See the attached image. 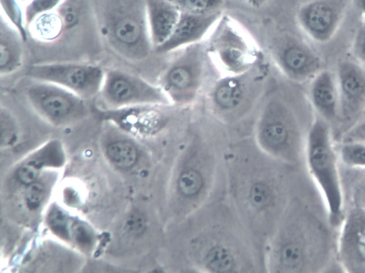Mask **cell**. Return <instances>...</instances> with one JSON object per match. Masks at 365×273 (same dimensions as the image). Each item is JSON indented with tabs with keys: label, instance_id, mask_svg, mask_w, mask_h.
<instances>
[{
	"label": "cell",
	"instance_id": "30",
	"mask_svg": "<svg viewBox=\"0 0 365 273\" xmlns=\"http://www.w3.org/2000/svg\"><path fill=\"white\" fill-rule=\"evenodd\" d=\"M147 227L146 219L140 212L130 214L125 222V229L132 235H141Z\"/></svg>",
	"mask_w": 365,
	"mask_h": 273
},
{
	"label": "cell",
	"instance_id": "4",
	"mask_svg": "<svg viewBox=\"0 0 365 273\" xmlns=\"http://www.w3.org/2000/svg\"><path fill=\"white\" fill-rule=\"evenodd\" d=\"M319 222L301 199L294 196L265 247L266 272H320L327 260L329 241Z\"/></svg>",
	"mask_w": 365,
	"mask_h": 273
},
{
	"label": "cell",
	"instance_id": "23",
	"mask_svg": "<svg viewBox=\"0 0 365 273\" xmlns=\"http://www.w3.org/2000/svg\"><path fill=\"white\" fill-rule=\"evenodd\" d=\"M106 153L111 162L120 168L132 167L138 159V149L130 141L117 140L107 147Z\"/></svg>",
	"mask_w": 365,
	"mask_h": 273
},
{
	"label": "cell",
	"instance_id": "33",
	"mask_svg": "<svg viewBox=\"0 0 365 273\" xmlns=\"http://www.w3.org/2000/svg\"><path fill=\"white\" fill-rule=\"evenodd\" d=\"M45 195V188L41 183L33 182L29 185L26 192V200L28 205L32 207L38 206Z\"/></svg>",
	"mask_w": 365,
	"mask_h": 273
},
{
	"label": "cell",
	"instance_id": "13",
	"mask_svg": "<svg viewBox=\"0 0 365 273\" xmlns=\"http://www.w3.org/2000/svg\"><path fill=\"white\" fill-rule=\"evenodd\" d=\"M269 53L282 74L294 82L312 80L322 70V61L317 52L293 34H284L274 38Z\"/></svg>",
	"mask_w": 365,
	"mask_h": 273
},
{
	"label": "cell",
	"instance_id": "8",
	"mask_svg": "<svg viewBox=\"0 0 365 273\" xmlns=\"http://www.w3.org/2000/svg\"><path fill=\"white\" fill-rule=\"evenodd\" d=\"M259 64L250 71L222 76L210 88L207 96L212 115L222 124L234 125L250 115L262 85L264 72Z\"/></svg>",
	"mask_w": 365,
	"mask_h": 273
},
{
	"label": "cell",
	"instance_id": "9",
	"mask_svg": "<svg viewBox=\"0 0 365 273\" xmlns=\"http://www.w3.org/2000/svg\"><path fill=\"white\" fill-rule=\"evenodd\" d=\"M205 45L208 56L223 76L244 73L259 64L260 53L253 41L237 22L223 14Z\"/></svg>",
	"mask_w": 365,
	"mask_h": 273
},
{
	"label": "cell",
	"instance_id": "10",
	"mask_svg": "<svg viewBox=\"0 0 365 273\" xmlns=\"http://www.w3.org/2000/svg\"><path fill=\"white\" fill-rule=\"evenodd\" d=\"M177 51L176 56L161 74L158 85L171 105L186 107L195 103L201 91L209 56L204 41Z\"/></svg>",
	"mask_w": 365,
	"mask_h": 273
},
{
	"label": "cell",
	"instance_id": "28",
	"mask_svg": "<svg viewBox=\"0 0 365 273\" xmlns=\"http://www.w3.org/2000/svg\"><path fill=\"white\" fill-rule=\"evenodd\" d=\"M359 169L351 179L349 192L353 207L365 210V168Z\"/></svg>",
	"mask_w": 365,
	"mask_h": 273
},
{
	"label": "cell",
	"instance_id": "3",
	"mask_svg": "<svg viewBox=\"0 0 365 273\" xmlns=\"http://www.w3.org/2000/svg\"><path fill=\"white\" fill-rule=\"evenodd\" d=\"M229 145H217L192 135L177 147L168 188L171 225L225 196Z\"/></svg>",
	"mask_w": 365,
	"mask_h": 273
},
{
	"label": "cell",
	"instance_id": "25",
	"mask_svg": "<svg viewBox=\"0 0 365 273\" xmlns=\"http://www.w3.org/2000/svg\"><path fill=\"white\" fill-rule=\"evenodd\" d=\"M180 12L210 14L222 13L225 0H168Z\"/></svg>",
	"mask_w": 365,
	"mask_h": 273
},
{
	"label": "cell",
	"instance_id": "34",
	"mask_svg": "<svg viewBox=\"0 0 365 273\" xmlns=\"http://www.w3.org/2000/svg\"><path fill=\"white\" fill-rule=\"evenodd\" d=\"M38 174V169L33 165H24L18 170L19 179L27 185L34 182Z\"/></svg>",
	"mask_w": 365,
	"mask_h": 273
},
{
	"label": "cell",
	"instance_id": "7",
	"mask_svg": "<svg viewBox=\"0 0 365 273\" xmlns=\"http://www.w3.org/2000/svg\"><path fill=\"white\" fill-rule=\"evenodd\" d=\"M304 158L325 201L329 221L338 224L343 216V186L331 129L321 117L314 119L306 135Z\"/></svg>",
	"mask_w": 365,
	"mask_h": 273
},
{
	"label": "cell",
	"instance_id": "31",
	"mask_svg": "<svg viewBox=\"0 0 365 273\" xmlns=\"http://www.w3.org/2000/svg\"><path fill=\"white\" fill-rule=\"evenodd\" d=\"M1 140L8 142L14 138L16 128L11 115L4 109L1 110Z\"/></svg>",
	"mask_w": 365,
	"mask_h": 273
},
{
	"label": "cell",
	"instance_id": "32",
	"mask_svg": "<svg viewBox=\"0 0 365 273\" xmlns=\"http://www.w3.org/2000/svg\"><path fill=\"white\" fill-rule=\"evenodd\" d=\"M343 142L365 143V118L349 127L343 135Z\"/></svg>",
	"mask_w": 365,
	"mask_h": 273
},
{
	"label": "cell",
	"instance_id": "15",
	"mask_svg": "<svg viewBox=\"0 0 365 273\" xmlns=\"http://www.w3.org/2000/svg\"><path fill=\"white\" fill-rule=\"evenodd\" d=\"M344 0H311L297 10L296 19L303 32L312 41L326 43L335 35L344 18Z\"/></svg>",
	"mask_w": 365,
	"mask_h": 273
},
{
	"label": "cell",
	"instance_id": "21",
	"mask_svg": "<svg viewBox=\"0 0 365 273\" xmlns=\"http://www.w3.org/2000/svg\"><path fill=\"white\" fill-rule=\"evenodd\" d=\"M24 41L20 33L1 15L0 20V75L7 76L22 65Z\"/></svg>",
	"mask_w": 365,
	"mask_h": 273
},
{
	"label": "cell",
	"instance_id": "19",
	"mask_svg": "<svg viewBox=\"0 0 365 273\" xmlns=\"http://www.w3.org/2000/svg\"><path fill=\"white\" fill-rule=\"evenodd\" d=\"M310 103L326 121L339 118V96L336 74L322 69L311 80L309 88Z\"/></svg>",
	"mask_w": 365,
	"mask_h": 273
},
{
	"label": "cell",
	"instance_id": "26",
	"mask_svg": "<svg viewBox=\"0 0 365 273\" xmlns=\"http://www.w3.org/2000/svg\"><path fill=\"white\" fill-rule=\"evenodd\" d=\"M339 155L341 162L347 167L365 168L364 142H343Z\"/></svg>",
	"mask_w": 365,
	"mask_h": 273
},
{
	"label": "cell",
	"instance_id": "38",
	"mask_svg": "<svg viewBox=\"0 0 365 273\" xmlns=\"http://www.w3.org/2000/svg\"><path fill=\"white\" fill-rule=\"evenodd\" d=\"M364 115H365V111H364Z\"/></svg>",
	"mask_w": 365,
	"mask_h": 273
},
{
	"label": "cell",
	"instance_id": "20",
	"mask_svg": "<svg viewBox=\"0 0 365 273\" xmlns=\"http://www.w3.org/2000/svg\"><path fill=\"white\" fill-rule=\"evenodd\" d=\"M146 9L149 34L155 50L170 37L180 11L168 0H146Z\"/></svg>",
	"mask_w": 365,
	"mask_h": 273
},
{
	"label": "cell",
	"instance_id": "16",
	"mask_svg": "<svg viewBox=\"0 0 365 273\" xmlns=\"http://www.w3.org/2000/svg\"><path fill=\"white\" fill-rule=\"evenodd\" d=\"M339 96V118L353 122L365 111V68L355 60L339 62L336 71Z\"/></svg>",
	"mask_w": 365,
	"mask_h": 273
},
{
	"label": "cell",
	"instance_id": "27",
	"mask_svg": "<svg viewBox=\"0 0 365 273\" xmlns=\"http://www.w3.org/2000/svg\"><path fill=\"white\" fill-rule=\"evenodd\" d=\"M63 0H29L25 6L24 17L28 30L29 25L38 16L56 10Z\"/></svg>",
	"mask_w": 365,
	"mask_h": 273
},
{
	"label": "cell",
	"instance_id": "24",
	"mask_svg": "<svg viewBox=\"0 0 365 273\" xmlns=\"http://www.w3.org/2000/svg\"><path fill=\"white\" fill-rule=\"evenodd\" d=\"M18 0H1V15L21 34L24 41L27 40V27L24 17V9Z\"/></svg>",
	"mask_w": 365,
	"mask_h": 273
},
{
	"label": "cell",
	"instance_id": "22",
	"mask_svg": "<svg viewBox=\"0 0 365 273\" xmlns=\"http://www.w3.org/2000/svg\"><path fill=\"white\" fill-rule=\"evenodd\" d=\"M28 31L34 38L44 43L56 41L63 36V22L56 10L38 16Z\"/></svg>",
	"mask_w": 365,
	"mask_h": 273
},
{
	"label": "cell",
	"instance_id": "2",
	"mask_svg": "<svg viewBox=\"0 0 365 273\" xmlns=\"http://www.w3.org/2000/svg\"><path fill=\"white\" fill-rule=\"evenodd\" d=\"M255 140L230 143L225 163V197L255 242L264 250L293 195L292 170Z\"/></svg>",
	"mask_w": 365,
	"mask_h": 273
},
{
	"label": "cell",
	"instance_id": "35",
	"mask_svg": "<svg viewBox=\"0 0 365 273\" xmlns=\"http://www.w3.org/2000/svg\"><path fill=\"white\" fill-rule=\"evenodd\" d=\"M252 7L259 8L266 4L269 0H243Z\"/></svg>",
	"mask_w": 365,
	"mask_h": 273
},
{
	"label": "cell",
	"instance_id": "6",
	"mask_svg": "<svg viewBox=\"0 0 365 273\" xmlns=\"http://www.w3.org/2000/svg\"><path fill=\"white\" fill-rule=\"evenodd\" d=\"M257 145L264 152L296 167L304 153L306 135L292 107L278 95L267 98L254 125Z\"/></svg>",
	"mask_w": 365,
	"mask_h": 273
},
{
	"label": "cell",
	"instance_id": "17",
	"mask_svg": "<svg viewBox=\"0 0 365 273\" xmlns=\"http://www.w3.org/2000/svg\"><path fill=\"white\" fill-rule=\"evenodd\" d=\"M338 257L345 272L365 273V210L352 207L344 218Z\"/></svg>",
	"mask_w": 365,
	"mask_h": 273
},
{
	"label": "cell",
	"instance_id": "18",
	"mask_svg": "<svg viewBox=\"0 0 365 273\" xmlns=\"http://www.w3.org/2000/svg\"><path fill=\"white\" fill-rule=\"evenodd\" d=\"M222 15V13L197 14L180 12L179 20L168 40L154 51L164 54L203 41Z\"/></svg>",
	"mask_w": 365,
	"mask_h": 273
},
{
	"label": "cell",
	"instance_id": "1",
	"mask_svg": "<svg viewBox=\"0 0 365 273\" xmlns=\"http://www.w3.org/2000/svg\"><path fill=\"white\" fill-rule=\"evenodd\" d=\"M172 268L177 272H266L264 252L225 195L171 225Z\"/></svg>",
	"mask_w": 365,
	"mask_h": 273
},
{
	"label": "cell",
	"instance_id": "37",
	"mask_svg": "<svg viewBox=\"0 0 365 273\" xmlns=\"http://www.w3.org/2000/svg\"><path fill=\"white\" fill-rule=\"evenodd\" d=\"M19 1L21 4H26L29 0H18Z\"/></svg>",
	"mask_w": 365,
	"mask_h": 273
},
{
	"label": "cell",
	"instance_id": "14",
	"mask_svg": "<svg viewBox=\"0 0 365 273\" xmlns=\"http://www.w3.org/2000/svg\"><path fill=\"white\" fill-rule=\"evenodd\" d=\"M31 104L50 120L62 123L86 110L85 100L53 83L36 81L25 89Z\"/></svg>",
	"mask_w": 365,
	"mask_h": 273
},
{
	"label": "cell",
	"instance_id": "29",
	"mask_svg": "<svg viewBox=\"0 0 365 273\" xmlns=\"http://www.w3.org/2000/svg\"><path fill=\"white\" fill-rule=\"evenodd\" d=\"M351 53L354 60L365 67V21L354 37Z\"/></svg>",
	"mask_w": 365,
	"mask_h": 273
},
{
	"label": "cell",
	"instance_id": "11",
	"mask_svg": "<svg viewBox=\"0 0 365 273\" xmlns=\"http://www.w3.org/2000/svg\"><path fill=\"white\" fill-rule=\"evenodd\" d=\"M27 75L33 80L56 84L87 99L98 96L105 71L97 65L52 62L32 65Z\"/></svg>",
	"mask_w": 365,
	"mask_h": 273
},
{
	"label": "cell",
	"instance_id": "5",
	"mask_svg": "<svg viewBox=\"0 0 365 273\" xmlns=\"http://www.w3.org/2000/svg\"><path fill=\"white\" fill-rule=\"evenodd\" d=\"M96 11L101 33L118 55L131 61L149 56L146 0H96Z\"/></svg>",
	"mask_w": 365,
	"mask_h": 273
},
{
	"label": "cell",
	"instance_id": "36",
	"mask_svg": "<svg viewBox=\"0 0 365 273\" xmlns=\"http://www.w3.org/2000/svg\"><path fill=\"white\" fill-rule=\"evenodd\" d=\"M354 3L365 21V0H354Z\"/></svg>",
	"mask_w": 365,
	"mask_h": 273
},
{
	"label": "cell",
	"instance_id": "12",
	"mask_svg": "<svg viewBox=\"0 0 365 273\" xmlns=\"http://www.w3.org/2000/svg\"><path fill=\"white\" fill-rule=\"evenodd\" d=\"M98 96L112 107L171 105L158 84H153L139 76L118 69L105 71Z\"/></svg>",
	"mask_w": 365,
	"mask_h": 273
}]
</instances>
